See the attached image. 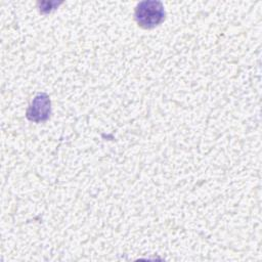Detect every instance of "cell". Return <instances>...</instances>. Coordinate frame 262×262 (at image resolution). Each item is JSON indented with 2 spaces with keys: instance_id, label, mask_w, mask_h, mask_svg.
<instances>
[{
  "instance_id": "obj_1",
  "label": "cell",
  "mask_w": 262,
  "mask_h": 262,
  "mask_svg": "<svg viewBox=\"0 0 262 262\" xmlns=\"http://www.w3.org/2000/svg\"><path fill=\"white\" fill-rule=\"evenodd\" d=\"M137 24L145 29H151L160 25L165 18V11L161 2L143 1L135 9Z\"/></svg>"
},
{
  "instance_id": "obj_2",
  "label": "cell",
  "mask_w": 262,
  "mask_h": 262,
  "mask_svg": "<svg viewBox=\"0 0 262 262\" xmlns=\"http://www.w3.org/2000/svg\"><path fill=\"white\" fill-rule=\"evenodd\" d=\"M50 114V100L47 94L40 93L38 94L29 110L27 111V118L34 122L44 121L48 118Z\"/></svg>"
}]
</instances>
